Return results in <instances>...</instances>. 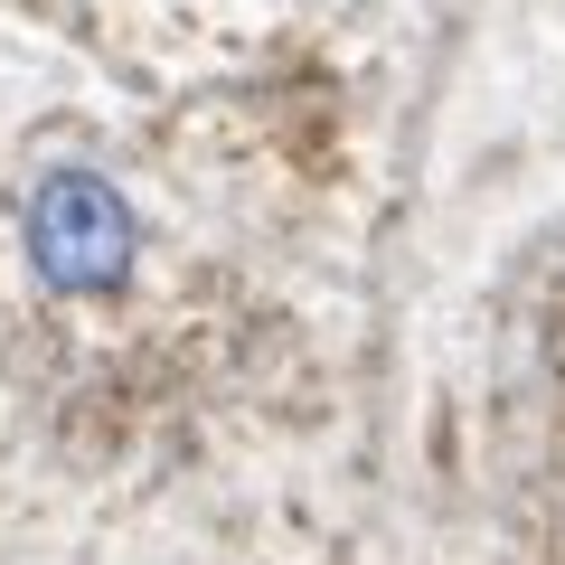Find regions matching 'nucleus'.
<instances>
[{
	"mask_svg": "<svg viewBox=\"0 0 565 565\" xmlns=\"http://www.w3.org/2000/svg\"><path fill=\"white\" fill-rule=\"evenodd\" d=\"M29 274L47 282V292H66V302H104V292H122L141 264V217L132 199H122L104 170L66 161L47 170L39 189H29Z\"/></svg>",
	"mask_w": 565,
	"mask_h": 565,
	"instance_id": "nucleus-1",
	"label": "nucleus"
}]
</instances>
